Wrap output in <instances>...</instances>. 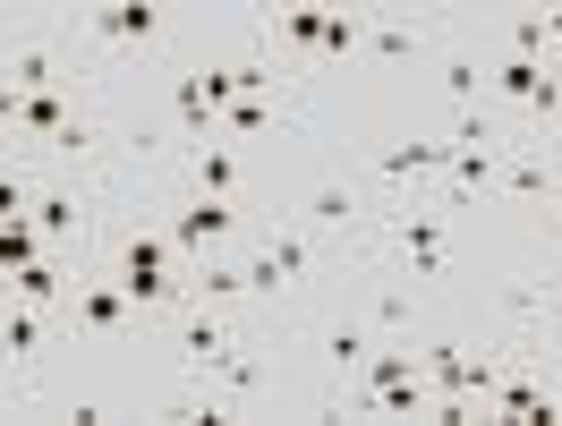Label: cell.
<instances>
[{"label": "cell", "instance_id": "1", "mask_svg": "<svg viewBox=\"0 0 562 426\" xmlns=\"http://www.w3.org/2000/svg\"><path fill=\"white\" fill-rule=\"evenodd\" d=\"M111 282L137 299V316H162V324L196 299V290H188V256L171 248L162 222H128V231L111 239Z\"/></svg>", "mask_w": 562, "mask_h": 426}, {"label": "cell", "instance_id": "2", "mask_svg": "<svg viewBox=\"0 0 562 426\" xmlns=\"http://www.w3.org/2000/svg\"><path fill=\"white\" fill-rule=\"evenodd\" d=\"M239 273H247V299H290V290H307L324 273V239L307 222H290V213H281V222H256Z\"/></svg>", "mask_w": 562, "mask_h": 426}, {"label": "cell", "instance_id": "3", "mask_svg": "<svg viewBox=\"0 0 562 426\" xmlns=\"http://www.w3.org/2000/svg\"><path fill=\"white\" fill-rule=\"evenodd\" d=\"M162 231H171V248L196 265V256H231V248H247V197H188L179 213H162Z\"/></svg>", "mask_w": 562, "mask_h": 426}, {"label": "cell", "instance_id": "4", "mask_svg": "<svg viewBox=\"0 0 562 426\" xmlns=\"http://www.w3.org/2000/svg\"><path fill=\"white\" fill-rule=\"evenodd\" d=\"M281 213H290V222H307L316 239H358V231H367V213H384V205H367V179L324 171V179H307Z\"/></svg>", "mask_w": 562, "mask_h": 426}, {"label": "cell", "instance_id": "5", "mask_svg": "<svg viewBox=\"0 0 562 426\" xmlns=\"http://www.w3.org/2000/svg\"><path fill=\"white\" fill-rule=\"evenodd\" d=\"M0 77L18 94H52V86H77V35L69 26H35V35L0 43Z\"/></svg>", "mask_w": 562, "mask_h": 426}, {"label": "cell", "instance_id": "6", "mask_svg": "<svg viewBox=\"0 0 562 426\" xmlns=\"http://www.w3.org/2000/svg\"><path fill=\"white\" fill-rule=\"evenodd\" d=\"M384 239H392V256H401V265H409V273H443V256H452V213L443 205H384Z\"/></svg>", "mask_w": 562, "mask_h": 426}, {"label": "cell", "instance_id": "7", "mask_svg": "<svg viewBox=\"0 0 562 426\" xmlns=\"http://www.w3.org/2000/svg\"><path fill=\"white\" fill-rule=\"evenodd\" d=\"M77 35L94 52H154L171 35V9H154V0H103V9H77Z\"/></svg>", "mask_w": 562, "mask_h": 426}, {"label": "cell", "instance_id": "8", "mask_svg": "<svg viewBox=\"0 0 562 426\" xmlns=\"http://www.w3.org/2000/svg\"><path fill=\"white\" fill-rule=\"evenodd\" d=\"M26 222L43 231V248H77V239L94 231V197H86V179L43 171V179H35V205H26Z\"/></svg>", "mask_w": 562, "mask_h": 426}, {"label": "cell", "instance_id": "9", "mask_svg": "<svg viewBox=\"0 0 562 426\" xmlns=\"http://www.w3.org/2000/svg\"><path fill=\"white\" fill-rule=\"evenodd\" d=\"M60 324H69V333H94V341H120V333L137 324V299L111 282V273H77V290H69V307H60Z\"/></svg>", "mask_w": 562, "mask_h": 426}, {"label": "cell", "instance_id": "10", "mask_svg": "<svg viewBox=\"0 0 562 426\" xmlns=\"http://www.w3.org/2000/svg\"><path fill=\"white\" fill-rule=\"evenodd\" d=\"M231 341H239V316H222V307H205V299H188V307L171 316V350H179V367H188V375H205Z\"/></svg>", "mask_w": 562, "mask_h": 426}, {"label": "cell", "instance_id": "11", "mask_svg": "<svg viewBox=\"0 0 562 426\" xmlns=\"http://www.w3.org/2000/svg\"><path fill=\"white\" fill-rule=\"evenodd\" d=\"M196 384L213 392V410H222V418H247V410L265 401V358L247 350V341H231V350L213 358V367L196 375Z\"/></svg>", "mask_w": 562, "mask_h": 426}, {"label": "cell", "instance_id": "12", "mask_svg": "<svg viewBox=\"0 0 562 426\" xmlns=\"http://www.w3.org/2000/svg\"><path fill=\"white\" fill-rule=\"evenodd\" d=\"M443 162H452V137H409V145H384L367 162V179L375 188H409V179H443Z\"/></svg>", "mask_w": 562, "mask_h": 426}, {"label": "cell", "instance_id": "13", "mask_svg": "<svg viewBox=\"0 0 562 426\" xmlns=\"http://www.w3.org/2000/svg\"><path fill=\"white\" fill-rule=\"evenodd\" d=\"M52 333H60L52 307H26V299H9V290H0V350L18 358V367H35V358L52 350Z\"/></svg>", "mask_w": 562, "mask_h": 426}, {"label": "cell", "instance_id": "14", "mask_svg": "<svg viewBox=\"0 0 562 426\" xmlns=\"http://www.w3.org/2000/svg\"><path fill=\"white\" fill-rule=\"evenodd\" d=\"M435 35H443V26H435V18H418V9H375L358 52H375V60H409V52H426Z\"/></svg>", "mask_w": 562, "mask_h": 426}, {"label": "cell", "instance_id": "15", "mask_svg": "<svg viewBox=\"0 0 562 426\" xmlns=\"http://www.w3.org/2000/svg\"><path fill=\"white\" fill-rule=\"evenodd\" d=\"M103 111L86 103V111H69V120H60V128H52V137H43V162H52V171H77V162H94V154H103Z\"/></svg>", "mask_w": 562, "mask_h": 426}, {"label": "cell", "instance_id": "16", "mask_svg": "<svg viewBox=\"0 0 562 426\" xmlns=\"http://www.w3.org/2000/svg\"><path fill=\"white\" fill-rule=\"evenodd\" d=\"M188 188H196V197H247V162H239V145H196V154H188Z\"/></svg>", "mask_w": 562, "mask_h": 426}, {"label": "cell", "instance_id": "17", "mask_svg": "<svg viewBox=\"0 0 562 426\" xmlns=\"http://www.w3.org/2000/svg\"><path fill=\"white\" fill-rule=\"evenodd\" d=\"M265 52H273V60H316L324 52V9H281V18H265Z\"/></svg>", "mask_w": 562, "mask_h": 426}, {"label": "cell", "instance_id": "18", "mask_svg": "<svg viewBox=\"0 0 562 426\" xmlns=\"http://www.w3.org/2000/svg\"><path fill=\"white\" fill-rule=\"evenodd\" d=\"M188 290H196L205 307H222V316H239V307H247V273H239V256H196V265H188Z\"/></svg>", "mask_w": 562, "mask_h": 426}, {"label": "cell", "instance_id": "19", "mask_svg": "<svg viewBox=\"0 0 562 426\" xmlns=\"http://www.w3.org/2000/svg\"><path fill=\"white\" fill-rule=\"evenodd\" d=\"M367 350H375V333H367V316H333L316 333V358L333 367V375H358L367 367Z\"/></svg>", "mask_w": 562, "mask_h": 426}, {"label": "cell", "instance_id": "20", "mask_svg": "<svg viewBox=\"0 0 562 426\" xmlns=\"http://www.w3.org/2000/svg\"><path fill=\"white\" fill-rule=\"evenodd\" d=\"M290 120V103H265V94H239V103L213 120V137H265V128H281Z\"/></svg>", "mask_w": 562, "mask_h": 426}, {"label": "cell", "instance_id": "21", "mask_svg": "<svg viewBox=\"0 0 562 426\" xmlns=\"http://www.w3.org/2000/svg\"><path fill=\"white\" fill-rule=\"evenodd\" d=\"M409 324H418V307H409L401 282H384L375 299H367V333H375V341H409Z\"/></svg>", "mask_w": 562, "mask_h": 426}, {"label": "cell", "instance_id": "22", "mask_svg": "<svg viewBox=\"0 0 562 426\" xmlns=\"http://www.w3.org/2000/svg\"><path fill=\"white\" fill-rule=\"evenodd\" d=\"M443 94H452V111H477V94H486V60L477 52H443Z\"/></svg>", "mask_w": 562, "mask_h": 426}, {"label": "cell", "instance_id": "23", "mask_svg": "<svg viewBox=\"0 0 562 426\" xmlns=\"http://www.w3.org/2000/svg\"><path fill=\"white\" fill-rule=\"evenodd\" d=\"M35 256H43V231L26 222V213H18V222H0V282H9V273H26Z\"/></svg>", "mask_w": 562, "mask_h": 426}, {"label": "cell", "instance_id": "24", "mask_svg": "<svg viewBox=\"0 0 562 426\" xmlns=\"http://www.w3.org/2000/svg\"><path fill=\"white\" fill-rule=\"evenodd\" d=\"M26 205H35V171H26L18 154H9V162H0V222H18Z\"/></svg>", "mask_w": 562, "mask_h": 426}, {"label": "cell", "instance_id": "25", "mask_svg": "<svg viewBox=\"0 0 562 426\" xmlns=\"http://www.w3.org/2000/svg\"><path fill=\"white\" fill-rule=\"evenodd\" d=\"M9 401H18V358L0 350V410H9Z\"/></svg>", "mask_w": 562, "mask_h": 426}, {"label": "cell", "instance_id": "26", "mask_svg": "<svg viewBox=\"0 0 562 426\" xmlns=\"http://www.w3.org/2000/svg\"><path fill=\"white\" fill-rule=\"evenodd\" d=\"M546 52L562 60V9H546Z\"/></svg>", "mask_w": 562, "mask_h": 426}, {"label": "cell", "instance_id": "27", "mask_svg": "<svg viewBox=\"0 0 562 426\" xmlns=\"http://www.w3.org/2000/svg\"><path fill=\"white\" fill-rule=\"evenodd\" d=\"M546 324H562V282H546Z\"/></svg>", "mask_w": 562, "mask_h": 426}]
</instances>
